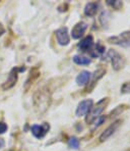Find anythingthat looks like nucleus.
Masks as SVG:
<instances>
[{"mask_svg":"<svg viewBox=\"0 0 130 151\" xmlns=\"http://www.w3.org/2000/svg\"><path fill=\"white\" fill-rule=\"evenodd\" d=\"M51 103V95L47 88H41L34 95V107L39 113H44Z\"/></svg>","mask_w":130,"mask_h":151,"instance_id":"1","label":"nucleus"},{"mask_svg":"<svg viewBox=\"0 0 130 151\" xmlns=\"http://www.w3.org/2000/svg\"><path fill=\"white\" fill-rule=\"evenodd\" d=\"M109 103V98H103L101 99L98 103L94 106H92L89 112L87 114V119H85V122L87 124H91L92 122H94L99 116H101V113L105 110L106 106Z\"/></svg>","mask_w":130,"mask_h":151,"instance_id":"2","label":"nucleus"},{"mask_svg":"<svg viewBox=\"0 0 130 151\" xmlns=\"http://www.w3.org/2000/svg\"><path fill=\"white\" fill-rule=\"evenodd\" d=\"M108 42L111 44L122 46V47H130V31L121 33L118 36L110 37L108 39Z\"/></svg>","mask_w":130,"mask_h":151,"instance_id":"3","label":"nucleus"},{"mask_svg":"<svg viewBox=\"0 0 130 151\" xmlns=\"http://www.w3.org/2000/svg\"><path fill=\"white\" fill-rule=\"evenodd\" d=\"M107 56H108V58H110V60H111V63H112V65H113V68L115 70H121V68L124 66L125 59L123 58L122 55H120L119 53H117L115 50L111 49L109 52H108Z\"/></svg>","mask_w":130,"mask_h":151,"instance_id":"4","label":"nucleus"},{"mask_svg":"<svg viewBox=\"0 0 130 151\" xmlns=\"http://www.w3.org/2000/svg\"><path fill=\"white\" fill-rule=\"evenodd\" d=\"M121 123H122V121H121V119H118V121H116L115 123H113L112 125H110L109 127H108L104 132L101 134L100 141L101 142H105V141H107V140L109 139L111 136H113V135L115 134L116 131L118 130V128L120 127Z\"/></svg>","mask_w":130,"mask_h":151,"instance_id":"5","label":"nucleus"},{"mask_svg":"<svg viewBox=\"0 0 130 151\" xmlns=\"http://www.w3.org/2000/svg\"><path fill=\"white\" fill-rule=\"evenodd\" d=\"M55 34H56L57 42H58L59 45L66 46V45H68V44H69L70 37H69V34H68L67 28H60V29H58V30H56Z\"/></svg>","mask_w":130,"mask_h":151,"instance_id":"6","label":"nucleus"},{"mask_svg":"<svg viewBox=\"0 0 130 151\" xmlns=\"http://www.w3.org/2000/svg\"><path fill=\"white\" fill-rule=\"evenodd\" d=\"M92 104H94V102H92V99H85V100L80 101L77 105V108H76V115L77 116H83V115L87 114V112L92 107Z\"/></svg>","mask_w":130,"mask_h":151,"instance_id":"7","label":"nucleus"},{"mask_svg":"<svg viewBox=\"0 0 130 151\" xmlns=\"http://www.w3.org/2000/svg\"><path fill=\"white\" fill-rule=\"evenodd\" d=\"M17 74H18V68H12L11 72H10L9 75H8L7 80H6V81L3 83V85H2V89H3V90H8V89H11L13 86L16 84Z\"/></svg>","mask_w":130,"mask_h":151,"instance_id":"8","label":"nucleus"},{"mask_svg":"<svg viewBox=\"0 0 130 151\" xmlns=\"http://www.w3.org/2000/svg\"><path fill=\"white\" fill-rule=\"evenodd\" d=\"M87 29V25L83 22H79L76 24L75 26L72 28L71 30V37L73 39H79L80 37H82V35L85 33Z\"/></svg>","mask_w":130,"mask_h":151,"instance_id":"9","label":"nucleus"},{"mask_svg":"<svg viewBox=\"0 0 130 151\" xmlns=\"http://www.w3.org/2000/svg\"><path fill=\"white\" fill-rule=\"evenodd\" d=\"M31 130H32V134L34 135L36 138L41 139L47 134L48 130H49V125H48V124H45L44 126L34 125Z\"/></svg>","mask_w":130,"mask_h":151,"instance_id":"10","label":"nucleus"},{"mask_svg":"<svg viewBox=\"0 0 130 151\" xmlns=\"http://www.w3.org/2000/svg\"><path fill=\"white\" fill-rule=\"evenodd\" d=\"M94 46V38L92 35H89L82 39L78 44V48L83 52H87V51H91L92 47Z\"/></svg>","mask_w":130,"mask_h":151,"instance_id":"11","label":"nucleus"},{"mask_svg":"<svg viewBox=\"0 0 130 151\" xmlns=\"http://www.w3.org/2000/svg\"><path fill=\"white\" fill-rule=\"evenodd\" d=\"M91 73L87 70H82L81 73H79V75L76 77V84L78 86H85L87 83H90L91 80Z\"/></svg>","mask_w":130,"mask_h":151,"instance_id":"12","label":"nucleus"},{"mask_svg":"<svg viewBox=\"0 0 130 151\" xmlns=\"http://www.w3.org/2000/svg\"><path fill=\"white\" fill-rule=\"evenodd\" d=\"M105 74H106V68H100V70H96V72L94 73V75H92V79L91 81V87L87 89V92H92V90L94 88V86H96L97 82H98Z\"/></svg>","mask_w":130,"mask_h":151,"instance_id":"13","label":"nucleus"},{"mask_svg":"<svg viewBox=\"0 0 130 151\" xmlns=\"http://www.w3.org/2000/svg\"><path fill=\"white\" fill-rule=\"evenodd\" d=\"M99 8V4L97 2H90L85 7V14L87 17H94L97 14Z\"/></svg>","mask_w":130,"mask_h":151,"instance_id":"14","label":"nucleus"},{"mask_svg":"<svg viewBox=\"0 0 130 151\" xmlns=\"http://www.w3.org/2000/svg\"><path fill=\"white\" fill-rule=\"evenodd\" d=\"M73 63L78 65H87L91 63V59L85 56H80V55H75L73 56Z\"/></svg>","mask_w":130,"mask_h":151,"instance_id":"15","label":"nucleus"},{"mask_svg":"<svg viewBox=\"0 0 130 151\" xmlns=\"http://www.w3.org/2000/svg\"><path fill=\"white\" fill-rule=\"evenodd\" d=\"M104 52H105V47L99 43V44H97V46L94 47V52H92V56H94V57L100 56V55H102Z\"/></svg>","mask_w":130,"mask_h":151,"instance_id":"16","label":"nucleus"},{"mask_svg":"<svg viewBox=\"0 0 130 151\" xmlns=\"http://www.w3.org/2000/svg\"><path fill=\"white\" fill-rule=\"evenodd\" d=\"M68 145L72 149H78L79 148V140L76 137H71L68 140Z\"/></svg>","mask_w":130,"mask_h":151,"instance_id":"17","label":"nucleus"},{"mask_svg":"<svg viewBox=\"0 0 130 151\" xmlns=\"http://www.w3.org/2000/svg\"><path fill=\"white\" fill-rule=\"evenodd\" d=\"M107 3L109 4V5H111L112 7L116 8V9H119V8L122 6V2L119 1V0H114V1H112V0H107Z\"/></svg>","mask_w":130,"mask_h":151,"instance_id":"18","label":"nucleus"},{"mask_svg":"<svg viewBox=\"0 0 130 151\" xmlns=\"http://www.w3.org/2000/svg\"><path fill=\"white\" fill-rule=\"evenodd\" d=\"M121 93H123V94L130 93V82H126L123 84V86L121 87Z\"/></svg>","mask_w":130,"mask_h":151,"instance_id":"19","label":"nucleus"},{"mask_svg":"<svg viewBox=\"0 0 130 151\" xmlns=\"http://www.w3.org/2000/svg\"><path fill=\"white\" fill-rule=\"evenodd\" d=\"M7 131V125L3 122H0V134H4Z\"/></svg>","mask_w":130,"mask_h":151,"instance_id":"20","label":"nucleus"},{"mask_svg":"<svg viewBox=\"0 0 130 151\" xmlns=\"http://www.w3.org/2000/svg\"><path fill=\"white\" fill-rule=\"evenodd\" d=\"M105 117L104 116H99L98 119H97V121H96V124H94V127H99L100 125H102L103 123L105 122Z\"/></svg>","mask_w":130,"mask_h":151,"instance_id":"21","label":"nucleus"},{"mask_svg":"<svg viewBox=\"0 0 130 151\" xmlns=\"http://www.w3.org/2000/svg\"><path fill=\"white\" fill-rule=\"evenodd\" d=\"M4 33H5V28H4L2 24H0V37H1Z\"/></svg>","mask_w":130,"mask_h":151,"instance_id":"22","label":"nucleus"},{"mask_svg":"<svg viewBox=\"0 0 130 151\" xmlns=\"http://www.w3.org/2000/svg\"><path fill=\"white\" fill-rule=\"evenodd\" d=\"M4 146H5V142H4V140L2 138H0V149H2Z\"/></svg>","mask_w":130,"mask_h":151,"instance_id":"23","label":"nucleus"}]
</instances>
